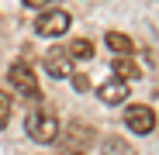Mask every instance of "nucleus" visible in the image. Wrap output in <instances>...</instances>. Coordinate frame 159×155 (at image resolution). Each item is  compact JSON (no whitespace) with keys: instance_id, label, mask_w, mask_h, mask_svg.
Masks as SVG:
<instances>
[{"instance_id":"nucleus-1","label":"nucleus","mask_w":159,"mask_h":155,"mask_svg":"<svg viewBox=\"0 0 159 155\" xmlns=\"http://www.w3.org/2000/svg\"><path fill=\"white\" fill-rule=\"evenodd\" d=\"M24 131H28V135H31V141H38V145L59 141V117L52 114V110H28Z\"/></svg>"},{"instance_id":"nucleus-2","label":"nucleus","mask_w":159,"mask_h":155,"mask_svg":"<svg viewBox=\"0 0 159 155\" xmlns=\"http://www.w3.org/2000/svg\"><path fill=\"white\" fill-rule=\"evenodd\" d=\"M7 83H11L21 97H38V93H42V90H38V80H35V72H31L28 62H14V66L7 69Z\"/></svg>"},{"instance_id":"nucleus-3","label":"nucleus","mask_w":159,"mask_h":155,"mask_svg":"<svg viewBox=\"0 0 159 155\" xmlns=\"http://www.w3.org/2000/svg\"><path fill=\"white\" fill-rule=\"evenodd\" d=\"M35 31H38L42 38H59V35H66V31H69V14L59 11V7L45 11V14L35 21Z\"/></svg>"},{"instance_id":"nucleus-4","label":"nucleus","mask_w":159,"mask_h":155,"mask_svg":"<svg viewBox=\"0 0 159 155\" xmlns=\"http://www.w3.org/2000/svg\"><path fill=\"white\" fill-rule=\"evenodd\" d=\"M125 124H128V131H135V135H149L156 127V110L149 103H131L125 110Z\"/></svg>"},{"instance_id":"nucleus-5","label":"nucleus","mask_w":159,"mask_h":155,"mask_svg":"<svg viewBox=\"0 0 159 155\" xmlns=\"http://www.w3.org/2000/svg\"><path fill=\"white\" fill-rule=\"evenodd\" d=\"M45 69L56 80H66V76H73V55L66 48H52V52H45Z\"/></svg>"},{"instance_id":"nucleus-6","label":"nucleus","mask_w":159,"mask_h":155,"mask_svg":"<svg viewBox=\"0 0 159 155\" xmlns=\"http://www.w3.org/2000/svg\"><path fill=\"white\" fill-rule=\"evenodd\" d=\"M97 97H100V103H125L128 100V83L118 80V76H111L107 83L97 86Z\"/></svg>"},{"instance_id":"nucleus-7","label":"nucleus","mask_w":159,"mask_h":155,"mask_svg":"<svg viewBox=\"0 0 159 155\" xmlns=\"http://www.w3.org/2000/svg\"><path fill=\"white\" fill-rule=\"evenodd\" d=\"M111 72L118 76V80H125V83H131V80H139L142 76V66L131 59V55H114V62H111Z\"/></svg>"},{"instance_id":"nucleus-8","label":"nucleus","mask_w":159,"mask_h":155,"mask_svg":"<svg viewBox=\"0 0 159 155\" xmlns=\"http://www.w3.org/2000/svg\"><path fill=\"white\" fill-rule=\"evenodd\" d=\"M66 52L73 55V62H90V59H93V41H90V38H73V41L66 45Z\"/></svg>"},{"instance_id":"nucleus-9","label":"nucleus","mask_w":159,"mask_h":155,"mask_svg":"<svg viewBox=\"0 0 159 155\" xmlns=\"http://www.w3.org/2000/svg\"><path fill=\"white\" fill-rule=\"evenodd\" d=\"M104 45H107L114 55H131V48H135V45H131V38L121 35V31H107V35H104Z\"/></svg>"},{"instance_id":"nucleus-10","label":"nucleus","mask_w":159,"mask_h":155,"mask_svg":"<svg viewBox=\"0 0 159 155\" xmlns=\"http://www.w3.org/2000/svg\"><path fill=\"white\" fill-rule=\"evenodd\" d=\"M100 152H104V155H135V148H131L125 138H118V135H114V138H104V141H100Z\"/></svg>"},{"instance_id":"nucleus-11","label":"nucleus","mask_w":159,"mask_h":155,"mask_svg":"<svg viewBox=\"0 0 159 155\" xmlns=\"http://www.w3.org/2000/svg\"><path fill=\"white\" fill-rule=\"evenodd\" d=\"M11 110H14V97L0 90V127H4V124L11 121Z\"/></svg>"},{"instance_id":"nucleus-12","label":"nucleus","mask_w":159,"mask_h":155,"mask_svg":"<svg viewBox=\"0 0 159 155\" xmlns=\"http://www.w3.org/2000/svg\"><path fill=\"white\" fill-rule=\"evenodd\" d=\"M69 80H73V90H76V93H83V90L90 86V80H87V76H83V72H73V76H69Z\"/></svg>"},{"instance_id":"nucleus-13","label":"nucleus","mask_w":159,"mask_h":155,"mask_svg":"<svg viewBox=\"0 0 159 155\" xmlns=\"http://www.w3.org/2000/svg\"><path fill=\"white\" fill-rule=\"evenodd\" d=\"M52 0H24V7H35V11H42V7H48Z\"/></svg>"},{"instance_id":"nucleus-14","label":"nucleus","mask_w":159,"mask_h":155,"mask_svg":"<svg viewBox=\"0 0 159 155\" xmlns=\"http://www.w3.org/2000/svg\"><path fill=\"white\" fill-rule=\"evenodd\" d=\"M76 155H80V152H76Z\"/></svg>"}]
</instances>
